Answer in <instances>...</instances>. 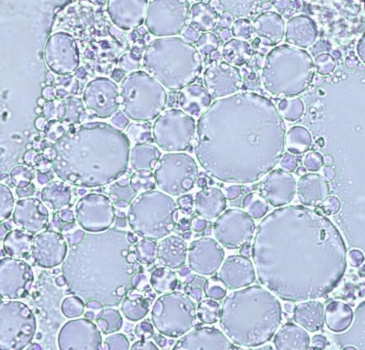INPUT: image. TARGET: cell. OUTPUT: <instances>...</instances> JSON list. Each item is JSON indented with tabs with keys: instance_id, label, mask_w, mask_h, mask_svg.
I'll return each mask as SVG.
<instances>
[{
	"instance_id": "obj_1",
	"label": "cell",
	"mask_w": 365,
	"mask_h": 350,
	"mask_svg": "<svg viewBox=\"0 0 365 350\" xmlns=\"http://www.w3.org/2000/svg\"><path fill=\"white\" fill-rule=\"evenodd\" d=\"M197 175L196 162L185 153L165 154L155 172L159 187L175 196L190 191L194 187Z\"/></svg>"
},
{
	"instance_id": "obj_2",
	"label": "cell",
	"mask_w": 365,
	"mask_h": 350,
	"mask_svg": "<svg viewBox=\"0 0 365 350\" xmlns=\"http://www.w3.org/2000/svg\"><path fill=\"white\" fill-rule=\"evenodd\" d=\"M195 120L185 112L171 109L156 123V142L164 149L178 152L187 149L195 136Z\"/></svg>"
},
{
	"instance_id": "obj_3",
	"label": "cell",
	"mask_w": 365,
	"mask_h": 350,
	"mask_svg": "<svg viewBox=\"0 0 365 350\" xmlns=\"http://www.w3.org/2000/svg\"><path fill=\"white\" fill-rule=\"evenodd\" d=\"M151 203L148 212L144 210L145 220L136 228L143 235L161 238L170 233L175 225L176 204L166 194L153 191L149 193Z\"/></svg>"
},
{
	"instance_id": "obj_4",
	"label": "cell",
	"mask_w": 365,
	"mask_h": 350,
	"mask_svg": "<svg viewBox=\"0 0 365 350\" xmlns=\"http://www.w3.org/2000/svg\"><path fill=\"white\" fill-rule=\"evenodd\" d=\"M159 253L168 266L178 268L185 262L187 245L182 239L172 235L160 242Z\"/></svg>"
}]
</instances>
